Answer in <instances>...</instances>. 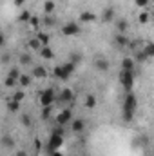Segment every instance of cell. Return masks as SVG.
Masks as SVG:
<instances>
[{
  "instance_id": "obj_3",
  "label": "cell",
  "mask_w": 154,
  "mask_h": 156,
  "mask_svg": "<svg viewBox=\"0 0 154 156\" xmlns=\"http://www.w3.org/2000/svg\"><path fill=\"white\" fill-rule=\"evenodd\" d=\"M62 144H64V136L58 134V133H51V136H49V144H47V151H56Z\"/></svg>"
},
{
  "instance_id": "obj_43",
  "label": "cell",
  "mask_w": 154,
  "mask_h": 156,
  "mask_svg": "<svg viewBox=\"0 0 154 156\" xmlns=\"http://www.w3.org/2000/svg\"><path fill=\"white\" fill-rule=\"evenodd\" d=\"M4 42H5V37H4V33H0V47L4 45Z\"/></svg>"
},
{
  "instance_id": "obj_13",
  "label": "cell",
  "mask_w": 154,
  "mask_h": 156,
  "mask_svg": "<svg viewBox=\"0 0 154 156\" xmlns=\"http://www.w3.org/2000/svg\"><path fill=\"white\" fill-rule=\"evenodd\" d=\"M121 69L123 71H132L134 69V60L132 58H123L121 60Z\"/></svg>"
},
{
  "instance_id": "obj_18",
  "label": "cell",
  "mask_w": 154,
  "mask_h": 156,
  "mask_svg": "<svg viewBox=\"0 0 154 156\" xmlns=\"http://www.w3.org/2000/svg\"><path fill=\"white\" fill-rule=\"evenodd\" d=\"M85 107H87V109L96 107V96H94V94H87V98H85Z\"/></svg>"
},
{
  "instance_id": "obj_4",
  "label": "cell",
  "mask_w": 154,
  "mask_h": 156,
  "mask_svg": "<svg viewBox=\"0 0 154 156\" xmlns=\"http://www.w3.org/2000/svg\"><path fill=\"white\" fill-rule=\"evenodd\" d=\"M136 96L129 91L127 94H125V100H123V111H131V113H134V109H136Z\"/></svg>"
},
{
  "instance_id": "obj_44",
  "label": "cell",
  "mask_w": 154,
  "mask_h": 156,
  "mask_svg": "<svg viewBox=\"0 0 154 156\" xmlns=\"http://www.w3.org/2000/svg\"><path fill=\"white\" fill-rule=\"evenodd\" d=\"M26 0H15V5H24Z\"/></svg>"
},
{
  "instance_id": "obj_12",
  "label": "cell",
  "mask_w": 154,
  "mask_h": 156,
  "mask_svg": "<svg viewBox=\"0 0 154 156\" xmlns=\"http://www.w3.org/2000/svg\"><path fill=\"white\" fill-rule=\"evenodd\" d=\"M113 18H114V9L113 7H107L103 11V15H102V22H111Z\"/></svg>"
},
{
  "instance_id": "obj_9",
  "label": "cell",
  "mask_w": 154,
  "mask_h": 156,
  "mask_svg": "<svg viewBox=\"0 0 154 156\" xmlns=\"http://www.w3.org/2000/svg\"><path fill=\"white\" fill-rule=\"evenodd\" d=\"M80 20L85 22V24H91V22H96V15L91 13V11H82L80 13Z\"/></svg>"
},
{
  "instance_id": "obj_45",
  "label": "cell",
  "mask_w": 154,
  "mask_h": 156,
  "mask_svg": "<svg viewBox=\"0 0 154 156\" xmlns=\"http://www.w3.org/2000/svg\"><path fill=\"white\" fill-rule=\"evenodd\" d=\"M51 156H64L62 153H58V151H51Z\"/></svg>"
},
{
  "instance_id": "obj_33",
  "label": "cell",
  "mask_w": 154,
  "mask_h": 156,
  "mask_svg": "<svg viewBox=\"0 0 154 156\" xmlns=\"http://www.w3.org/2000/svg\"><path fill=\"white\" fill-rule=\"evenodd\" d=\"M24 96H26V93H24V91H16V93L13 94V100H16V102H22V100H24Z\"/></svg>"
},
{
  "instance_id": "obj_35",
  "label": "cell",
  "mask_w": 154,
  "mask_h": 156,
  "mask_svg": "<svg viewBox=\"0 0 154 156\" xmlns=\"http://www.w3.org/2000/svg\"><path fill=\"white\" fill-rule=\"evenodd\" d=\"M132 116H134V113H131V111H123V120H125V122H131Z\"/></svg>"
},
{
  "instance_id": "obj_37",
  "label": "cell",
  "mask_w": 154,
  "mask_h": 156,
  "mask_svg": "<svg viewBox=\"0 0 154 156\" xmlns=\"http://www.w3.org/2000/svg\"><path fill=\"white\" fill-rule=\"evenodd\" d=\"M29 24H31L33 27H38V24H40V18H37V16H31V18H29Z\"/></svg>"
},
{
  "instance_id": "obj_25",
  "label": "cell",
  "mask_w": 154,
  "mask_h": 156,
  "mask_svg": "<svg viewBox=\"0 0 154 156\" xmlns=\"http://www.w3.org/2000/svg\"><path fill=\"white\" fill-rule=\"evenodd\" d=\"M142 51H143L149 58H151V56H154V44H151V42H149V44L145 45V49H142Z\"/></svg>"
},
{
  "instance_id": "obj_19",
  "label": "cell",
  "mask_w": 154,
  "mask_h": 156,
  "mask_svg": "<svg viewBox=\"0 0 154 156\" xmlns=\"http://www.w3.org/2000/svg\"><path fill=\"white\" fill-rule=\"evenodd\" d=\"M7 109L11 111V113H16L18 109H20V102H16V100H7Z\"/></svg>"
},
{
  "instance_id": "obj_2",
  "label": "cell",
  "mask_w": 154,
  "mask_h": 156,
  "mask_svg": "<svg viewBox=\"0 0 154 156\" xmlns=\"http://www.w3.org/2000/svg\"><path fill=\"white\" fill-rule=\"evenodd\" d=\"M120 83H121L127 91H131L132 85H134V73H132V71H123V69H121V73H120Z\"/></svg>"
},
{
  "instance_id": "obj_7",
  "label": "cell",
  "mask_w": 154,
  "mask_h": 156,
  "mask_svg": "<svg viewBox=\"0 0 154 156\" xmlns=\"http://www.w3.org/2000/svg\"><path fill=\"white\" fill-rule=\"evenodd\" d=\"M53 75H54V78H58V80H67V78L71 76V75L64 69V66H56V67L53 69Z\"/></svg>"
},
{
  "instance_id": "obj_41",
  "label": "cell",
  "mask_w": 154,
  "mask_h": 156,
  "mask_svg": "<svg viewBox=\"0 0 154 156\" xmlns=\"http://www.w3.org/2000/svg\"><path fill=\"white\" fill-rule=\"evenodd\" d=\"M9 58H11V55H7V53H5V55H2V62H4V64H5Z\"/></svg>"
},
{
  "instance_id": "obj_1",
  "label": "cell",
  "mask_w": 154,
  "mask_h": 156,
  "mask_svg": "<svg viewBox=\"0 0 154 156\" xmlns=\"http://www.w3.org/2000/svg\"><path fill=\"white\" fill-rule=\"evenodd\" d=\"M38 102H40L42 107L53 105V102H54V91H53V89H44L38 96Z\"/></svg>"
},
{
  "instance_id": "obj_10",
  "label": "cell",
  "mask_w": 154,
  "mask_h": 156,
  "mask_svg": "<svg viewBox=\"0 0 154 156\" xmlns=\"http://www.w3.org/2000/svg\"><path fill=\"white\" fill-rule=\"evenodd\" d=\"M71 129H73V133H82L83 129H85V122L83 120H71Z\"/></svg>"
},
{
  "instance_id": "obj_30",
  "label": "cell",
  "mask_w": 154,
  "mask_h": 156,
  "mask_svg": "<svg viewBox=\"0 0 154 156\" xmlns=\"http://www.w3.org/2000/svg\"><path fill=\"white\" fill-rule=\"evenodd\" d=\"M29 18H31L29 11H22V13H20V16H18V20H20V22H29Z\"/></svg>"
},
{
  "instance_id": "obj_24",
  "label": "cell",
  "mask_w": 154,
  "mask_h": 156,
  "mask_svg": "<svg viewBox=\"0 0 154 156\" xmlns=\"http://www.w3.org/2000/svg\"><path fill=\"white\" fill-rule=\"evenodd\" d=\"M44 9H45L47 15H51V13L54 11V2H53V0H47V2L44 4Z\"/></svg>"
},
{
  "instance_id": "obj_36",
  "label": "cell",
  "mask_w": 154,
  "mask_h": 156,
  "mask_svg": "<svg viewBox=\"0 0 154 156\" xmlns=\"http://www.w3.org/2000/svg\"><path fill=\"white\" fill-rule=\"evenodd\" d=\"M140 22L142 24H147L149 22V13H140Z\"/></svg>"
},
{
  "instance_id": "obj_21",
  "label": "cell",
  "mask_w": 154,
  "mask_h": 156,
  "mask_svg": "<svg viewBox=\"0 0 154 156\" xmlns=\"http://www.w3.org/2000/svg\"><path fill=\"white\" fill-rule=\"evenodd\" d=\"M5 78H11V80L18 82V78H20V71H18L16 67H11V69H9V73H7V76H5Z\"/></svg>"
},
{
  "instance_id": "obj_11",
  "label": "cell",
  "mask_w": 154,
  "mask_h": 156,
  "mask_svg": "<svg viewBox=\"0 0 154 156\" xmlns=\"http://www.w3.org/2000/svg\"><path fill=\"white\" fill-rule=\"evenodd\" d=\"M94 67H96L98 71H107V69H109V60H105V58H96V60H94Z\"/></svg>"
},
{
  "instance_id": "obj_20",
  "label": "cell",
  "mask_w": 154,
  "mask_h": 156,
  "mask_svg": "<svg viewBox=\"0 0 154 156\" xmlns=\"http://www.w3.org/2000/svg\"><path fill=\"white\" fill-rule=\"evenodd\" d=\"M31 80H33V76H29V75H20L18 83H20L22 87H27V85H31Z\"/></svg>"
},
{
  "instance_id": "obj_5",
  "label": "cell",
  "mask_w": 154,
  "mask_h": 156,
  "mask_svg": "<svg viewBox=\"0 0 154 156\" xmlns=\"http://www.w3.org/2000/svg\"><path fill=\"white\" fill-rule=\"evenodd\" d=\"M62 33L67 35V37H76V35H80V26H78L76 22H67L62 27Z\"/></svg>"
},
{
  "instance_id": "obj_31",
  "label": "cell",
  "mask_w": 154,
  "mask_h": 156,
  "mask_svg": "<svg viewBox=\"0 0 154 156\" xmlns=\"http://www.w3.org/2000/svg\"><path fill=\"white\" fill-rule=\"evenodd\" d=\"M51 113H53V107H51V105H49V107H44V111H42V118L47 120V118L51 116Z\"/></svg>"
},
{
  "instance_id": "obj_42",
  "label": "cell",
  "mask_w": 154,
  "mask_h": 156,
  "mask_svg": "<svg viewBox=\"0 0 154 156\" xmlns=\"http://www.w3.org/2000/svg\"><path fill=\"white\" fill-rule=\"evenodd\" d=\"M35 147H37V149H42V142H40V140H35Z\"/></svg>"
},
{
  "instance_id": "obj_23",
  "label": "cell",
  "mask_w": 154,
  "mask_h": 156,
  "mask_svg": "<svg viewBox=\"0 0 154 156\" xmlns=\"http://www.w3.org/2000/svg\"><path fill=\"white\" fill-rule=\"evenodd\" d=\"M37 38H38V42L42 45H47L49 44V35L47 33H37Z\"/></svg>"
},
{
  "instance_id": "obj_38",
  "label": "cell",
  "mask_w": 154,
  "mask_h": 156,
  "mask_svg": "<svg viewBox=\"0 0 154 156\" xmlns=\"http://www.w3.org/2000/svg\"><path fill=\"white\" fill-rule=\"evenodd\" d=\"M80 60H82V55H73V56H71V60H69V62H71V64H75V66H76L78 62H80Z\"/></svg>"
},
{
  "instance_id": "obj_26",
  "label": "cell",
  "mask_w": 154,
  "mask_h": 156,
  "mask_svg": "<svg viewBox=\"0 0 154 156\" xmlns=\"http://www.w3.org/2000/svg\"><path fill=\"white\" fill-rule=\"evenodd\" d=\"M29 47H31V49H35V51H40L42 44H40V42H38V38L35 37V38H31V40H29Z\"/></svg>"
},
{
  "instance_id": "obj_39",
  "label": "cell",
  "mask_w": 154,
  "mask_h": 156,
  "mask_svg": "<svg viewBox=\"0 0 154 156\" xmlns=\"http://www.w3.org/2000/svg\"><path fill=\"white\" fill-rule=\"evenodd\" d=\"M147 4H149V0H136V5L138 7H145Z\"/></svg>"
},
{
  "instance_id": "obj_29",
  "label": "cell",
  "mask_w": 154,
  "mask_h": 156,
  "mask_svg": "<svg viewBox=\"0 0 154 156\" xmlns=\"http://www.w3.org/2000/svg\"><path fill=\"white\" fill-rule=\"evenodd\" d=\"M20 122H22V125H26V127H31V116L29 115H22V118H20Z\"/></svg>"
},
{
  "instance_id": "obj_27",
  "label": "cell",
  "mask_w": 154,
  "mask_h": 156,
  "mask_svg": "<svg viewBox=\"0 0 154 156\" xmlns=\"http://www.w3.org/2000/svg\"><path fill=\"white\" fill-rule=\"evenodd\" d=\"M127 27H129V24H127V20H120V22H118V33H123V35H125V31H127Z\"/></svg>"
},
{
  "instance_id": "obj_17",
  "label": "cell",
  "mask_w": 154,
  "mask_h": 156,
  "mask_svg": "<svg viewBox=\"0 0 154 156\" xmlns=\"http://www.w3.org/2000/svg\"><path fill=\"white\" fill-rule=\"evenodd\" d=\"M73 100V91L71 89H64L60 94V102H71Z\"/></svg>"
},
{
  "instance_id": "obj_15",
  "label": "cell",
  "mask_w": 154,
  "mask_h": 156,
  "mask_svg": "<svg viewBox=\"0 0 154 156\" xmlns=\"http://www.w3.org/2000/svg\"><path fill=\"white\" fill-rule=\"evenodd\" d=\"M45 76H47V71H45L42 66L33 67V78H45Z\"/></svg>"
},
{
  "instance_id": "obj_16",
  "label": "cell",
  "mask_w": 154,
  "mask_h": 156,
  "mask_svg": "<svg viewBox=\"0 0 154 156\" xmlns=\"http://www.w3.org/2000/svg\"><path fill=\"white\" fill-rule=\"evenodd\" d=\"M0 142H2V145H4V147H9V149H13V147H15V140H13L9 134H4Z\"/></svg>"
},
{
  "instance_id": "obj_14",
  "label": "cell",
  "mask_w": 154,
  "mask_h": 156,
  "mask_svg": "<svg viewBox=\"0 0 154 156\" xmlns=\"http://www.w3.org/2000/svg\"><path fill=\"white\" fill-rule=\"evenodd\" d=\"M114 40H116V45H118V47H125V45H129V40H127V37H125L123 33H118Z\"/></svg>"
},
{
  "instance_id": "obj_22",
  "label": "cell",
  "mask_w": 154,
  "mask_h": 156,
  "mask_svg": "<svg viewBox=\"0 0 154 156\" xmlns=\"http://www.w3.org/2000/svg\"><path fill=\"white\" fill-rule=\"evenodd\" d=\"M134 58H136V62H140V64H143V62H147L149 60V56L140 49V51H136V55H134Z\"/></svg>"
},
{
  "instance_id": "obj_6",
  "label": "cell",
  "mask_w": 154,
  "mask_h": 156,
  "mask_svg": "<svg viewBox=\"0 0 154 156\" xmlns=\"http://www.w3.org/2000/svg\"><path fill=\"white\" fill-rule=\"evenodd\" d=\"M71 120H73L71 109H64V111L56 116V123H58V125H67V123H71Z\"/></svg>"
},
{
  "instance_id": "obj_46",
  "label": "cell",
  "mask_w": 154,
  "mask_h": 156,
  "mask_svg": "<svg viewBox=\"0 0 154 156\" xmlns=\"http://www.w3.org/2000/svg\"><path fill=\"white\" fill-rule=\"evenodd\" d=\"M16 156H27V153H26V151H18V153H16Z\"/></svg>"
},
{
  "instance_id": "obj_32",
  "label": "cell",
  "mask_w": 154,
  "mask_h": 156,
  "mask_svg": "<svg viewBox=\"0 0 154 156\" xmlns=\"http://www.w3.org/2000/svg\"><path fill=\"white\" fill-rule=\"evenodd\" d=\"M44 24H45V26H54V24H56V20H54V16L47 15V16L44 18Z\"/></svg>"
},
{
  "instance_id": "obj_8",
  "label": "cell",
  "mask_w": 154,
  "mask_h": 156,
  "mask_svg": "<svg viewBox=\"0 0 154 156\" xmlns=\"http://www.w3.org/2000/svg\"><path fill=\"white\" fill-rule=\"evenodd\" d=\"M38 53H40V56H42L44 60H53V56H54V53H53V49H51L49 45H42Z\"/></svg>"
},
{
  "instance_id": "obj_40",
  "label": "cell",
  "mask_w": 154,
  "mask_h": 156,
  "mask_svg": "<svg viewBox=\"0 0 154 156\" xmlns=\"http://www.w3.org/2000/svg\"><path fill=\"white\" fill-rule=\"evenodd\" d=\"M4 83H5L7 87H13V85H15L16 82H15V80H11V78H5V82H4Z\"/></svg>"
},
{
  "instance_id": "obj_28",
  "label": "cell",
  "mask_w": 154,
  "mask_h": 156,
  "mask_svg": "<svg viewBox=\"0 0 154 156\" xmlns=\"http://www.w3.org/2000/svg\"><path fill=\"white\" fill-rule=\"evenodd\" d=\"M20 64H22V66H29V64H31V56H29L27 53H22V55H20Z\"/></svg>"
},
{
  "instance_id": "obj_34",
  "label": "cell",
  "mask_w": 154,
  "mask_h": 156,
  "mask_svg": "<svg viewBox=\"0 0 154 156\" xmlns=\"http://www.w3.org/2000/svg\"><path fill=\"white\" fill-rule=\"evenodd\" d=\"M64 69H65L69 75H73V71H75V64H71V62H65V64H64Z\"/></svg>"
}]
</instances>
